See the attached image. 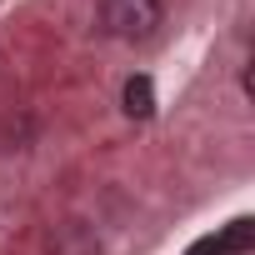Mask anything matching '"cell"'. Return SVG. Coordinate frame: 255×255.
I'll return each instance as SVG.
<instances>
[{"label":"cell","mask_w":255,"mask_h":255,"mask_svg":"<svg viewBox=\"0 0 255 255\" xmlns=\"http://www.w3.org/2000/svg\"><path fill=\"white\" fill-rule=\"evenodd\" d=\"M250 245H255V225L250 220H230L220 235H200L185 255H245Z\"/></svg>","instance_id":"7a4b0ae2"},{"label":"cell","mask_w":255,"mask_h":255,"mask_svg":"<svg viewBox=\"0 0 255 255\" xmlns=\"http://www.w3.org/2000/svg\"><path fill=\"white\" fill-rule=\"evenodd\" d=\"M160 15H165L160 0H100V25H105V35H115V40H125V45L150 40V35L160 30Z\"/></svg>","instance_id":"6da1fadb"},{"label":"cell","mask_w":255,"mask_h":255,"mask_svg":"<svg viewBox=\"0 0 255 255\" xmlns=\"http://www.w3.org/2000/svg\"><path fill=\"white\" fill-rule=\"evenodd\" d=\"M150 110H155V85H150L145 75H130V80H125V115L145 120Z\"/></svg>","instance_id":"3957f363"}]
</instances>
